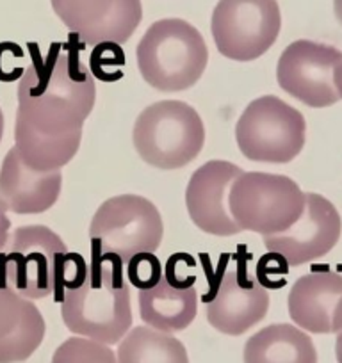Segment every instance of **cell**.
Returning a JSON list of instances; mask_svg holds the SVG:
<instances>
[{
  "mask_svg": "<svg viewBox=\"0 0 342 363\" xmlns=\"http://www.w3.org/2000/svg\"><path fill=\"white\" fill-rule=\"evenodd\" d=\"M305 132L303 114L271 95L253 100L236 125L241 153L255 162H291L305 146Z\"/></svg>",
  "mask_w": 342,
  "mask_h": 363,
  "instance_id": "cell-8",
  "label": "cell"
},
{
  "mask_svg": "<svg viewBox=\"0 0 342 363\" xmlns=\"http://www.w3.org/2000/svg\"><path fill=\"white\" fill-rule=\"evenodd\" d=\"M50 363H118L109 345L92 338L73 337L55 349Z\"/></svg>",
  "mask_w": 342,
  "mask_h": 363,
  "instance_id": "cell-22",
  "label": "cell"
},
{
  "mask_svg": "<svg viewBox=\"0 0 342 363\" xmlns=\"http://www.w3.org/2000/svg\"><path fill=\"white\" fill-rule=\"evenodd\" d=\"M61 315L72 333L100 344H118L132 326L131 292L120 267L96 265L79 287L65 289Z\"/></svg>",
  "mask_w": 342,
  "mask_h": 363,
  "instance_id": "cell-2",
  "label": "cell"
},
{
  "mask_svg": "<svg viewBox=\"0 0 342 363\" xmlns=\"http://www.w3.org/2000/svg\"><path fill=\"white\" fill-rule=\"evenodd\" d=\"M138 301L143 323L164 333L189 328L198 312L197 289H177L164 277L155 287L139 291Z\"/></svg>",
  "mask_w": 342,
  "mask_h": 363,
  "instance_id": "cell-18",
  "label": "cell"
},
{
  "mask_svg": "<svg viewBox=\"0 0 342 363\" xmlns=\"http://www.w3.org/2000/svg\"><path fill=\"white\" fill-rule=\"evenodd\" d=\"M241 173L243 169L228 160H209L193 173L186 189V207L202 232L216 237L241 232L228 205L230 187Z\"/></svg>",
  "mask_w": 342,
  "mask_h": 363,
  "instance_id": "cell-13",
  "label": "cell"
},
{
  "mask_svg": "<svg viewBox=\"0 0 342 363\" xmlns=\"http://www.w3.org/2000/svg\"><path fill=\"white\" fill-rule=\"evenodd\" d=\"M342 298V277L331 271H314L298 278L289 292V315L310 333H331L333 312Z\"/></svg>",
  "mask_w": 342,
  "mask_h": 363,
  "instance_id": "cell-17",
  "label": "cell"
},
{
  "mask_svg": "<svg viewBox=\"0 0 342 363\" xmlns=\"http://www.w3.org/2000/svg\"><path fill=\"white\" fill-rule=\"evenodd\" d=\"M197 262L191 255L187 253H177L167 260L166 264V280L167 284L173 285L177 289H187L194 287V274H187V271L194 269Z\"/></svg>",
  "mask_w": 342,
  "mask_h": 363,
  "instance_id": "cell-25",
  "label": "cell"
},
{
  "mask_svg": "<svg viewBox=\"0 0 342 363\" xmlns=\"http://www.w3.org/2000/svg\"><path fill=\"white\" fill-rule=\"evenodd\" d=\"M282 15L277 0H219L211 33L219 54L232 61H253L277 41Z\"/></svg>",
  "mask_w": 342,
  "mask_h": 363,
  "instance_id": "cell-9",
  "label": "cell"
},
{
  "mask_svg": "<svg viewBox=\"0 0 342 363\" xmlns=\"http://www.w3.org/2000/svg\"><path fill=\"white\" fill-rule=\"evenodd\" d=\"M270 308V294L259 280H253L243 267L223 274L218 292L207 303V320L214 330L239 337L259 324Z\"/></svg>",
  "mask_w": 342,
  "mask_h": 363,
  "instance_id": "cell-14",
  "label": "cell"
},
{
  "mask_svg": "<svg viewBox=\"0 0 342 363\" xmlns=\"http://www.w3.org/2000/svg\"><path fill=\"white\" fill-rule=\"evenodd\" d=\"M61 169L38 171L27 166L13 146L0 167V201L15 214H43L59 200Z\"/></svg>",
  "mask_w": 342,
  "mask_h": 363,
  "instance_id": "cell-15",
  "label": "cell"
},
{
  "mask_svg": "<svg viewBox=\"0 0 342 363\" xmlns=\"http://www.w3.org/2000/svg\"><path fill=\"white\" fill-rule=\"evenodd\" d=\"M68 250L50 228H16L0 250V281L29 299H43L61 287Z\"/></svg>",
  "mask_w": 342,
  "mask_h": 363,
  "instance_id": "cell-6",
  "label": "cell"
},
{
  "mask_svg": "<svg viewBox=\"0 0 342 363\" xmlns=\"http://www.w3.org/2000/svg\"><path fill=\"white\" fill-rule=\"evenodd\" d=\"M45 319L33 299L0 281V363H22L45 338Z\"/></svg>",
  "mask_w": 342,
  "mask_h": 363,
  "instance_id": "cell-16",
  "label": "cell"
},
{
  "mask_svg": "<svg viewBox=\"0 0 342 363\" xmlns=\"http://www.w3.org/2000/svg\"><path fill=\"white\" fill-rule=\"evenodd\" d=\"M118 363H189L186 347L171 333L138 326L120 340Z\"/></svg>",
  "mask_w": 342,
  "mask_h": 363,
  "instance_id": "cell-21",
  "label": "cell"
},
{
  "mask_svg": "<svg viewBox=\"0 0 342 363\" xmlns=\"http://www.w3.org/2000/svg\"><path fill=\"white\" fill-rule=\"evenodd\" d=\"M6 212H8V208H6V205L0 201V250L6 246V242H8L9 228H11V221H9Z\"/></svg>",
  "mask_w": 342,
  "mask_h": 363,
  "instance_id": "cell-27",
  "label": "cell"
},
{
  "mask_svg": "<svg viewBox=\"0 0 342 363\" xmlns=\"http://www.w3.org/2000/svg\"><path fill=\"white\" fill-rule=\"evenodd\" d=\"M123 62V52H121V48L118 47L116 43H100L96 45V48L93 50L92 59H89V68L93 69V73H95L100 80L113 82V79L109 77L107 69L121 66Z\"/></svg>",
  "mask_w": 342,
  "mask_h": 363,
  "instance_id": "cell-24",
  "label": "cell"
},
{
  "mask_svg": "<svg viewBox=\"0 0 342 363\" xmlns=\"http://www.w3.org/2000/svg\"><path fill=\"white\" fill-rule=\"evenodd\" d=\"M127 278L138 291H146L160 281L162 265L153 253H139L128 260Z\"/></svg>",
  "mask_w": 342,
  "mask_h": 363,
  "instance_id": "cell-23",
  "label": "cell"
},
{
  "mask_svg": "<svg viewBox=\"0 0 342 363\" xmlns=\"http://www.w3.org/2000/svg\"><path fill=\"white\" fill-rule=\"evenodd\" d=\"M342 221L331 201L316 193H305V208L298 221L282 233L264 235L271 253L287 265H303L324 257L341 239Z\"/></svg>",
  "mask_w": 342,
  "mask_h": 363,
  "instance_id": "cell-11",
  "label": "cell"
},
{
  "mask_svg": "<svg viewBox=\"0 0 342 363\" xmlns=\"http://www.w3.org/2000/svg\"><path fill=\"white\" fill-rule=\"evenodd\" d=\"M136 55L145 82L164 93L193 87L204 75L209 61L204 36L180 18L152 23L139 41Z\"/></svg>",
  "mask_w": 342,
  "mask_h": 363,
  "instance_id": "cell-3",
  "label": "cell"
},
{
  "mask_svg": "<svg viewBox=\"0 0 342 363\" xmlns=\"http://www.w3.org/2000/svg\"><path fill=\"white\" fill-rule=\"evenodd\" d=\"M331 333L337 335V340H335V354H337V362L342 363V298L338 299L337 306H335Z\"/></svg>",
  "mask_w": 342,
  "mask_h": 363,
  "instance_id": "cell-26",
  "label": "cell"
},
{
  "mask_svg": "<svg viewBox=\"0 0 342 363\" xmlns=\"http://www.w3.org/2000/svg\"><path fill=\"white\" fill-rule=\"evenodd\" d=\"M82 130L66 135H41L15 125V148L27 166L38 171H57L77 155Z\"/></svg>",
  "mask_w": 342,
  "mask_h": 363,
  "instance_id": "cell-20",
  "label": "cell"
},
{
  "mask_svg": "<svg viewBox=\"0 0 342 363\" xmlns=\"http://www.w3.org/2000/svg\"><path fill=\"white\" fill-rule=\"evenodd\" d=\"M54 13L82 41L127 43L143 18L141 0H50Z\"/></svg>",
  "mask_w": 342,
  "mask_h": 363,
  "instance_id": "cell-12",
  "label": "cell"
},
{
  "mask_svg": "<svg viewBox=\"0 0 342 363\" xmlns=\"http://www.w3.org/2000/svg\"><path fill=\"white\" fill-rule=\"evenodd\" d=\"M95 100V79L79 50H61L57 45L47 57H36L23 69L15 125L41 135L79 132Z\"/></svg>",
  "mask_w": 342,
  "mask_h": 363,
  "instance_id": "cell-1",
  "label": "cell"
},
{
  "mask_svg": "<svg viewBox=\"0 0 342 363\" xmlns=\"http://www.w3.org/2000/svg\"><path fill=\"white\" fill-rule=\"evenodd\" d=\"M228 205L241 232L275 235L298 221L305 208V193L284 174L243 171L230 187Z\"/></svg>",
  "mask_w": 342,
  "mask_h": 363,
  "instance_id": "cell-7",
  "label": "cell"
},
{
  "mask_svg": "<svg viewBox=\"0 0 342 363\" xmlns=\"http://www.w3.org/2000/svg\"><path fill=\"white\" fill-rule=\"evenodd\" d=\"M333 11H335V16H337L338 23L342 26V0H333Z\"/></svg>",
  "mask_w": 342,
  "mask_h": 363,
  "instance_id": "cell-29",
  "label": "cell"
},
{
  "mask_svg": "<svg viewBox=\"0 0 342 363\" xmlns=\"http://www.w3.org/2000/svg\"><path fill=\"white\" fill-rule=\"evenodd\" d=\"M164 225L155 205L138 194H121L104 201L89 225L95 257L116 258L127 265L139 253H153L162 242Z\"/></svg>",
  "mask_w": 342,
  "mask_h": 363,
  "instance_id": "cell-5",
  "label": "cell"
},
{
  "mask_svg": "<svg viewBox=\"0 0 342 363\" xmlns=\"http://www.w3.org/2000/svg\"><path fill=\"white\" fill-rule=\"evenodd\" d=\"M2 134H4V113L0 109V141H2Z\"/></svg>",
  "mask_w": 342,
  "mask_h": 363,
  "instance_id": "cell-30",
  "label": "cell"
},
{
  "mask_svg": "<svg viewBox=\"0 0 342 363\" xmlns=\"http://www.w3.org/2000/svg\"><path fill=\"white\" fill-rule=\"evenodd\" d=\"M244 363H317V351L299 328L271 324L248 338Z\"/></svg>",
  "mask_w": 342,
  "mask_h": 363,
  "instance_id": "cell-19",
  "label": "cell"
},
{
  "mask_svg": "<svg viewBox=\"0 0 342 363\" xmlns=\"http://www.w3.org/2000/svg\"><path fill=\"white\" fill-rule=\"evenodd\" d=\"M342 61V52L330 45L299 40L282 52L277 66V80L282 89L314 109L337 104L338 93L333 72Z\"/></svg>",
  "mask_w": 342,
  "mask_h": 363,
  "instance_id": "cell-10",
  "label": "cell"
},
{
  "mask_svg": "<svg viewBox=\"0 0 342 363\" xmlns=\"http://www.w3.org/2000/svg\"><path fill=\"white\" fill-rule=\"evenodd\" d=\"M333 84H335V89L338 93V99H342V61L338 62L337 68L333 72Z\"/></svg>",
  "mask_w": 342,
  "mask_h": 363,
  "instance_id": "cell-28",
  "label": "cell"
},
{
  "mask_svg": "<svg viewBox=\"0 0 342 363\" xmlns=\"http://www.w3.org/2000/svg\"><path fill=\"white\" fill-rule=\"evenodd\" d=\"M132 139L136 152L146 164L157 169H179L200 155L205 127L189 104L162 100L139 114Z\"/></svg>",
  "mask_w": 342,
  "mask_h": 363,
  "instance_id": "cell-4",
  "label": "cell"
}]
</instances>
